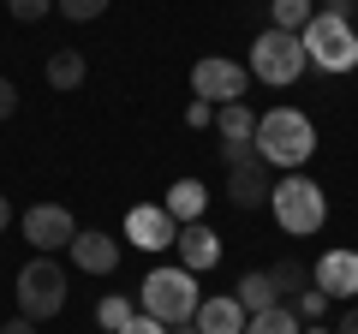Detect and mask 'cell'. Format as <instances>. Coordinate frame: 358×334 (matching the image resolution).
Returning a JSON list of instances; mask_svg holds the SVG:
<instances>
[{
    "mask_svg": "<svg viewBox=\"0 0 358 334\" xmlns=\"http://www.w3.org/2000/svg\"><path fill=\"white\" fill-rule=\"evenodd\" d=\"M257 155H263L275 173H299V167L310 161V150H317V126H310V114H299V108H268V114H257Z\"/></svg>",
    "mask_w": 358,
    "mask_h": 334,
    "instance_id": "cell-1",
    "label": "cell"
},
{
    "mask_svg": "<svg viewBox=\"0 0 358 334\" xmlns=\"http://www.w3.org/2000/svg\"><path fill=\"white\" fill-rule=\"evenodd\" d=\"M138 298H143V317L167 322V328L192 322L197 305H203V293H197V275H192V269H179V263L150 269V275H143V286H138Z\"/></svg>",
    "mask_w": 358,
    "mask_h": 334,
    "instance_id": "cell-2",
    "label": "cell"
},
{
    "mask_svg": "<svg viewBox=\"0 0 358 334\" xmlns=\"http://www.w3.org/2000/svg\"><path fill=\"white\" fill-rule=\"evenodd\" d=\"M268 209H275V227L293 233V239H305V233H322V221H329V197H322L317 180H305V173H287V180H275V197H268Z\"/></svg>",
    "mask_w": 358,
    "mask_h": 334,
    "instance_id": "cell-3",
    "label": "cell"
},
{
    "mask_svg": "<svg viewBox=\"0 0 358 334\" xmlns=\"http://www.w3.org/2000/svg\"><path fill=\"white\" fill-rule=\"evenodd\" d=\"M299 42H305V60L317 66V72H352L358 66V30L352 24H341V18H329V13H317L305 30H299Z\"/></svg>",
    "mask_w": 358,
    "mask_h": 334,
    "instance_id": "cell-4",
    "label": "cell"
},
{
    "mask_svg": "<svg viewBox=\"0 0 358 334\" xmlns=\"http://www.w3.org/2000/svg\"><path fill=\"white\" fill-rule=\"evenodd\" d=\"M66 310V269L54 257H30L18 269V317L30 322H48Z\"/></svg>",
    "mask_w": 358,
    "mask_h": 334,
    "instance_id": "cell-5",
    "label": "cell"
},
{
    "mask_svg": "<svg viewBox=\"0 0 358 334\" xmlns=\"http://www.w3.org/2000/svg\"><path fill=\"white\" fill-rule=\"evenodd\" d=\"M251 78H263V84H299L305 78V42L293 36V30H263V36L251 42Z\"/></svg>",
    "mask_w": 358,
    "mask_h": 334,
    "instance_id": "cell-6",
    "label": "cell"
},
{
    "mask_svg": "<svg viewBox=\"0 0 358 334\" xmlns=\"http://www.w3.org/2000/svg\"><path fill=\"white\" fill-rule=\"evenodd\" d=\"M245 84H251V66L227 60V54H209V60L192 66V96L209 108H227V102H245Z\"/></svg>",
    "mask_w": 358,
    "mask_h": 334,
    "instance_id": "cell-7",
    "label": "cell"
},
{
    "mask_svg": "<svg viewBox=\"0 0 358 334\" xmlns=\"http://www.w3.org/2000/svg\"><path fill=\"white\" fill-rule=\"evenodd\" d=\"M18 227H24V239H30V251H36V257H48V251H66V245L78 239L72 209H60V203H30Z\"/></svg>",
    "mask_w": 358,
    "mask_h": 334,
    "instance_id": "cell-8",
    "label": "cell"
},
{
    "mask_svg": "<svg viewBox=\"0 0 358 334\" xmlns=\"http://www.w3.org/2000/svg\"><path fill=\"white\" fill-rule=\"evenodd\" d=\"M268 197H275V167L263 155H245V161L227 167V203L233 209H268Z\"/></svg>",
    "mask_w": 358,
    "mask_h": 334,
    "instance_id": "cell-9",
    "label": "cell"
},
{
    "mask_svg": "<svg viewBox=\"0 0 358 334\" xmlns=\"http://www.w3.org/2000/svg\"><path fill=\"white\" fill-rule=\"evenodd\" d=\"M126 239L138 245V251H167V245L179 239V221L167 215L162 203H131L126 209Z\"/></svg>",
    "mask_w": 358,
    "mask_h": 334,
    "instance_id": "cell-10",
    "label": "cell"
},
{
    "mask_svg": "<svg viewBox=\"0 0 358 334\" xmlns=\"http://www.w3.org/2000/svg\"><path fill=\"white\" fill-rule=\"evenodd\" d=\"M310 286H322L329 298H341V305H352L358 298V251H322V263L310 269Z\"/></svg>",
    "mask_w": 358,
    "mask_h": 334,
    "instance_id": "cell-11",
    "label": "cell"
},
{
    "mask_svg": "<svg viewBox=\"0 0 358 334\" xmlns=\"http://www.w3.org/2000/svg\"><path fill=\"white\" fill-rule=\"evenodd\" d=\"M66 251H72V269H84V275H114L120 269V239L102 227H84Z\"/></svg>",
    "mask_w": 358,
    "mask_h": 334,
    "instance_id": "cell-12",
    "label": "cell"
},
{
    "mask_svg": "<svg viewBox=\"0 0 358 334\" xmlns=\"http://www.w3.org/2000/svg\"><path fill=\"white\" fill-rule=\"evenodd\" d=\"M179 269H192V275H203V269H215L221 263V239H215V227H203V221H192V227H179Z\"/></svg>",
    "mask_w": 358,
    "mask_h": 334,
    "instance_id": "cell-13",
    "label": "cell"
},
{
    "mask_svg": "<svg viewBox=\"0 0 358 334\" xmlns=\"http://www.w3.org/2000/svg\"><path fill=\"white\" fill-rule=\"evenodd\" d=\"M192 322H197V334H245L251 310H245L233 293H215V298H203V305H197Z\"/></svg>",
    "mask_w": 358,
    "mask_h": 334,
    "instance_id": "cell-14",
    "label": "cell"
},
{
    "mask_svg": "<svg viewBox=\"0 0 358 334\" xmlns=\"http://www.w3.org/2000/svg\"><path fill=\"white\" fill-rule=\"evenodd\" d=\"M162 209L179 221V227L203 221V209H209V191H203V180H173V185H167V197H162Z\"/></svg>",
    "mask_w": 358,
    "mask_h": 334,
    "instance_id": "cell-15",
    "label": "cell"
},
{
    "mask_svg": "<svg viewBox=\"0 0 358 334\" xmlns=\"http://www.w3.org/2000/svg\"><path fill=\"white\" fill-rule=\"evenodd\" d=\"M84 78H90L84 48H54L48 54V84L54 90H84Z\"/></svg>",
    "mask_w": 358,
    "mask_h": 334,
    "instance_id": "cell-16",
    "label": "cell"
},
{
    "mask_svg": "<svg viewBox=\"0 0 358 334\" xmlns=\"http://www.w3.org/2000/svg\"><path fill=\"white\" fill-rule=\"evenodd\" d=\"M233 298H239L245 310H275V305H287L281 293H275V281H268V269H251V275H239V286H233Z\"/></svg>",
    "mask_w": 358,
    "mask_h": 334,
    "instance_id": "cell-17",
    "label": "cell"
},
{
    "mask_svg": "<svg viewBox=\"0 0 358 334\" xmlns=\"http://www.w3.org/2000/svg\"><path fill=\"white\" fill-rule=\"evenodd\" d=\"M215 131H221V143H251L257 138V108H245V102L215 108Z\"/></svg>",
    "mask_w": 358,
    "mask_h": 334,
    "instance_id": "cell-18",
    "label": "cell"
},
{
    "mask_svg": "<svg viewBox=\"0 0 358 334\" xmlns=\"http://www.w3.org/2000/svg\"><path fill=\"white\" fill-rule=\"evenodd\" d=\"M245 334H305V317H299L293 305H275V310H257V317L245 322Z\"/></svg>",
    "mask_w": 358,
    "mask_h": 334,
    "instance_id": "cell-19",
    "label": "cell"
},
{
    "mask_svg": "<svg viewBox=\"0 0 358 334\" xmlns=\"http://www.w3.org/2000/svg\"><path fill=\"white\" fill-rule=\"evenodd\" d=\"M317 18V0H268V30H305Z\"/></svg>",
    "mask_w": 358,
    "mask_h": 334,
    "instance_id": "cell-20",
    "label": "cell"
},
{
    "mask_svg": "<svg viewBox=\"0 0 358 334\" xmlns=\"http://www.w3.org/2000/svg\"><path fill=\"white\" fill-rule=\"evenodd\" d=\"M268 281H275V293H281L287 305H293V298L310 286V269H305V263H293V257H281L275 269H268Z\"/></svg>",
    "mask_w": 358,
    "mask_h": 334,
    "instance_id": "cell-21",
    "label": "cell"
},
{
    "mask_svg": "<svg viewBox=\"0 0 358 334\" xmlns=\"http://www.w3.org/2000/svg\"><path fill=\"white\" fill-rule=\"evenodd\" d=\"M131 317H138V310H131V298H126V293H108L102 305H96V322H102L108 334H120V328H126Z\"/></svg>",
    "mask_w": 358,
    "mask_h": 334,
    "instance_id": "cell-22",
    "label": "cell"
},
{
    "mask_svg": "<svg viewBox=\"0 0 358 334\" xmlns=\"http://www.w3.org/2000/svg\"><path fill=\"white\" fill-rule=\"evenodd\" d=\"M54 13L72 18V24H90V18H102V13H108V0H54Z\"/></svg>",
    "mask_w": 358,
    "mask_h": 334,
    "instance_id": "cell-23",
    "label": "cell"
},
{
    "mask_svg": "<svg viewBox=\"0 0 358 334\" xmlns=\"http://www.w3.org/2000/svg\"><path fill=\"white\" fill-rule=\"evenodd\" d=\"M329 305H334V298L322 293V286H305V293L293 298V310H299V317H305V322H322V310H329Z\"/></svg>",
    "mask_w": 358,
    "mask_h": 334,
    "instance_id": "cell-24",
    "label": "cell"
},
{
    "mask_svg": "<svg viewBox=\"0 0 358 334\" xmlns=\"http://www.w3.org/2000/svg\"><path fill=\"white\" fill-rule=\"evenodd\" d=\"M6 13H13L18 24H42V18L54 13V0H6Z\"/></svg>",
    "mask_w": 358,
    "mask_h": 334,
    "instance_id": "cell-25",
    "label": "cell"
},
{
    "mask_svg": "<svg viewBox=\"0 0 358 334\" xmlns=\"http://www.w3.org/2000/svg\"><path fill=\"white\" fill-rule=\"evenodd\" d=\"M317 13H329V18H341V24H352V18H358V0H317Z\"/></svg>",
    "mask_w": 358,
    "mask_h": 334,
    "instance_id": "cell-26",
    "label": "cell"
},
{
    "mask_svg": "<svg viewBox=\"0 0 358 334\" xmlns=\"http://www.w3.org/2000/svg\"><path fill=\"white\" fill-rule=\"evenodd\" d=\"M120 334H173V328H167V322H155V317H143V310H138V317H131V322H126Z\"/></svg>",
    "mask_w": 358,
    "mask_h": 334,
    "instance_id": "cell-27",
    "label": "cell"
},
{
    "mask_svg": "<svg viewBox=\"0 0 358 334\" xmlns=\"http://www.w3.org/2000/svg\"><path fill=\"white\" fill-rule=\"evenodd\" d=\"M13 114H18V84L0 78V119H13Z\"/></svg>",
    "mask_w": 358,
    "mask_h": 334,
    "instance_id": "cell-28",
    "label": "cell"
},
{
    "mask_svg": "<svg viewBox=\"0 0 358 334\" xmlns=\"http://www.w3.org/2000/svg\"><path fill=\"white\" fill-rule=\"evenodd\" d=\"M209 119H215V108H209V102H192V108H185V126H209Z\"/></svg>",
    "mask_w": 358,
    "mask_h": 334,
    "instance_id": "cell-29",
    "label": "cell"
},
{
    "mask_svg": "<svg viewBox=\"0 0 358 334\" xmlns=\"http://www.w3.org/2000/svg\"><path fill=\"white\" fill-rule=\"evenodd\" d=\"M334 334H358V298H352V305L341 310V322H334Z\"/></svg>",
    "mask_w": 358,
    "mask_h": 334,
    "instance_id": "cell-30",
    "label": "cell"
},
{
    "mask_svg": "<svg viewBox=\"0 0 358 334\" xmlns=\"http://www.w3.org/2000/svg\"><path fill=\"white\" fill-rule=\"evenodd\" d=\"M0 334H36V322H30V317H13V322H0Z\"/></svg>",
    "mask_w": 358,
    "mask_h": 334,
    "instance_id": "cell-31",
    "label": "cell"
},
{
    "mask_svg": "<svg viewBox=\"0 0 358 334\" xmlns=\"http://www.w3.org/2000/svg\"><path fill=\"white\" fill-rule=\"evenodd\" d=\"M6 221H13V203H6V191H0V233H6Z\"/></svg>",
    "mask_w": 358,
    "mask_h": 334,
    "instance_id": "cell-32",
    "label": "cell"
},
{
    "mask_svg": "<svg viewBox=\"0 0 358 334\" xmlns=\"http://www.w3.org/2000/svg\"><path fill=\"white\" fill-rule=\"evenodd\" d=\"M305 334H334V328H329V322H305Z\"/></svg>",
    "mask_w": 358,
    "mask_h": 334,
    "instance_id": "cell-33",
    "label": "cell"
},
{
    "mask_svg": "<svg viewBox=\"0 0 358 334\" xmlns=\"http://www.w3.org/2000/svg\"><path fill=\"white\" fill-rule=\"evenodd\" d=\"M173 334H197V322H179V328H173Z\"/></svg>",
    "mask_w": 358,
    "mask_h": 334,
    "instance_id": "cell-34",
    "label": "cell"
}]
</instances>
